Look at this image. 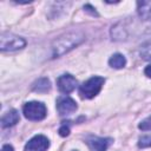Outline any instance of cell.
<instances>
[{"label": "cell", "instance_id": "8", "mask_svg": "<svg viewBox=\"0 0 151 151\" xmlns=\"http://www.w3.org/2000/svg\"><path fill=\"white\" fill-rule=\"evenodd\" d=\"M86 143L91 151H106L107 147L111 145L112 139L111 138H100L91 136L86 139Z\"/></svg>", "mask_w": 151, "mask_h": 151}, {"label": "cell", "instance_id": "3", "mask_svg": "<svg viewBox=\"0 0 151 151\" xmlns=\"http://www.w3.org/2000/svg\"><path fill=\"white\" fill-rule=\"evenodd\" d=\"M22 112H24V116L28 120L38 122L46 117L47 110H46L45 104H42L40 101H29L24 105Z\"/></svg>", "mask_w": 151, "mask_h": 151}, {"label": "cell", "instance_id": "17", "mask_svg": "<svg viewBox=\"0 0 151 151\" xmlns=\"http://www.w3.org/2000/svg\"><path fill=\"white\" fill-rule=\"evenodd\" d=\"M84 8H87V9H86V11H87V12H91V13H92V14H93V15H98V14H97V12H96V11H94V9H93V7H91V6H90V5H86V6H85V7H84Z\"/></svg>", "mask_w": 151, "mask_h": 151}, {"label": "cell", "instance_id": "5", "mask_svg": "<svg viewBox=\"0 0 151 151\" xmlns=\"http://www.w3.org/2000/svg\"><path fill=\"white\" fill-rule=\"evenodd\" d=\"M50 146V142L45 136L38 134L27 142L25 151H46Z\"/></svg>", "mask_w": 151, "mask_h": 151}, {"label": "cell", "instance_id": "20", "mask_svg": "<svg viewBox=\"0 0 151 151\" xmlns=\"http://www.w3.org/2000/svg\"><path fill=\"white\" fill-rule=\"evenodd\" d=\"M73 151H77V150H73Z\"/></svg>", "mask_w": 151, "mask_h": 151}, {"label": "cell", "instance_id": "10", "mask_svg": "<svg viewBox=\"0 0 151 151\" xmlns=\"http://www.w3.org/2000/svg\"><path fill=\"white\" fill-rule=\"evenodd\" d=\"M50 88H51V83L47 78H40V79L35 80L34 84L32 85V90L38 93H45V92L50 91Z\"/></svg>", "mask_w": 151, "mask_h": 151}, {"label": "cell", "instance_id": "19", "mask_svg": "<svg viewBox=\"0 0 151 151\" xmlns=\"http://www.w3.org/2000/svg\"><path fill=\"white\" fill-rule=\"evenodd\" d=\"M1 151H14V150H13V147H12L11 145L7 144V145H4V146H2Z\"/></svg>", "mask_w": 151, "mask_h": 151}, {"label": "cell", "instance_id": "18", "mask_svg": "<svg viewBox=\"0 0 151 151\" xmlns=\"http://www.w3.org/2000/svg\"><path fill=\"white\" fill-rule=\"evenodd\" d=\"M145 74L149 77V78H151V64L149 65V66H146V68H145Z\"/></svg>", "mask_w": 151, "mask_h": 151}, {"label": "cell", "instance_id": "4", "mask_svg": "<svg viewBox=\"0 0 151 151\" xmlns=\"http://www.w3.org/2000/svg\"><path fill=\"white\" fill-rule=\"evenodd\" d=\"M0 40H1L0 41V48L2 52L17 51V50L25 47V45H26V41L21 37H18L14 34H5L4 33L0 38Z\"/></svg>", "mask_w": 151, "mask_h": 151}, {"label": "cell", "instance_id": "2", "mask_svg": "<svg viewBox=\"0 0 151 151\" xmlns=\"http://www.w3.org/2000/svg\"><path fill=\"white\" fill-rule=\"evenodd\" d=\"M105 79L103 77H92L85 83H83L79 87V94L81 98L91 99L96 97L99 91L101 90V86L104 84Z\"/></svg>", "mask_w": 151, "mask_h": 151}, {"label": "cell", "instance_id": "12", "mask_svg": "<svg viewBox=\"0 0 151 151\" xmlns=\"http://www.w3.org/2000/svg\"><path fill=\"white\" fill-rule=\"evenodd\" d=\"M109 64H110V66L113 67V68H123V67L125 66V64H126V59H125V57H124L123 54L116 53V54H113V55L110 58Z\"/></svg>", "mask_w": 151, "mask_h": 151}, {"label": "cell", "instance_id": "13", "mask_svg": "<svg viewBox=\"0 0 151 151\" xmlns=\"http://www.w3.org/2000/svg\"><path fill=\"white\" fill-rule=\"evenodd\" d=\"M140 55H142V58L145 59V60L151 59V41L144 44V45L140 47Z\"/></svg>", "mask_w": 151, "mask_h": 151}, {"label": "cell", "instance_id": "1", "mask_svg": "<svg viewBox=\"0 0 151 151\" xmlns=\"http://www.w3.org/2000/svg\"><path fill=\"white\" fill-rule=\"evenodd\" d=\"M83 40H84V35L80 33H67V34L58 38L52 45L53 58L65 54L73 47L78 46Z\"/></svg>", "mask_w": 151, "mask_h": 151}, {"label": "cell", "instance_id": "6", "mask_svg": "<svg viewBox=\"0 0 151 151\" xmlns=\"http://www.w3.org/2000/svg\"><path fill=\"white\" fill-rule=\"evenodd\" d=\"M57 85H58V88L60 90V92L67 94V93H71L76 88V86H77V79L72 74L65 73V74L60 76L57 79Z\"/></svg>", "mask_w": 151, "mask_h": 151}, {"label": "cell", "instance_id": "11", "mask_svg": "<svg viewBox=\"0 0 151 151\" xmlns=\"http://www.w3.org/2000/svg\"><path fill=\"white\" fill-rule=\"evenodd\" d=\"M138 5V13L140 18L145 20H151V1H139Z\"/></svg>", "mask_w": 151, "mask_h": 151}, {"label": "cell", "instance_id": "15", "mask_svg": "<svg viewBox=\"0 0 151 151\" xmlns=\"http://www.w3.org/2000/svg\"><path fill=\"white\" fill-rule=\"evenodd\" d=\"M138 127H139L140 130H143V131L151 130V116H150V117H147L146 119L142 120V122H140V124L138 125Z\"/></svg>", "mask_w": 151, "mask_h": 151}, {"label": "cell", "instance_id": "9", "mask_svg": "<svg viewBox=\"0 0 151 151\" xmlns=\"http://www.w3.org/2000/svg\"><path fill=\"white\" fill-rule=\"evenodd\" d=\"M19 119H20V117H19L18 111L11 110L7 113H5V116L1 118V125H2V127H9V126L15 125L19 122Z\"/></svg>", "mask_w": 151, "mask_h": 151}, {"label": "cell", "instance_id": "7", "mask_svg": "<svg viewBox=\"0 0 151 151\" xmlns=\"http://www.w3.org/2000/svg\"><path fill=\"white\" fill-rule=\"evenodd\" d=\"M57 110L61 116L70 114L77 110V103L70 97H59L57 100Z\"/></svg>", "mask_w": 151, "mask_h": 151}, {"label": "cell", "instance_id": "16", "mask_svg": "<svg viewBox=\"0 0 151 151\" xmlns=\"http://www.w3.org/2000/svg\"><path fill=\"white\" fill-rule=\"evenodd\" d=\"M68 133H70V127H68V125L64 124V125L59 129V134H60L61 137H66V136H68Z\"/></svg>", "mask_w": 151, "mask_h": 151}, {"label": "cell", "instance_id": "14", "mask_svg": "<svg viewBox=\"0 0 151 151\" xmlns=\"http://www.w3.org/2000/svg\"><path fill=\"white\" fill-rule=\"evenodd\" d=\"M138 146L139 147H150L151 146V134H147V136H143L139 138L138 140Z\"/></svg>", "mask_w": 151, "mask_h": 151}]
</instances>
